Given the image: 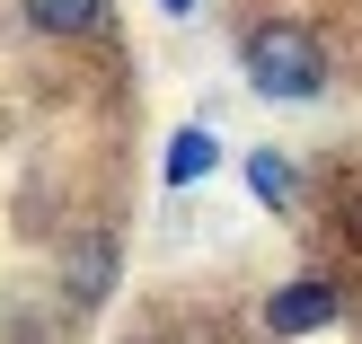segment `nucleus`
<instances>
[{"label": "nucleus", "instance_id": "39448f33", "mask_svg": "<svg viewBox=\"0 0 362 344\" xmlns=\"http://www.w3.org/2000/svg\"><path fill=\"white\" fill-rule=\"evenodd\" d=\"M247 186H257V203H292V168H283V150H257V159H247Z\"/></svg>", "mask_w": 362, "mask_h": 344}, {"label": "nucleus", "instance_id": "0eeeda50", "mask_svg": "<svg viewBox=\"0 0 362 344\" xmlns=\"http://www.w3.org/2000/svg\"><path fill=\"white\" fill-rule=\"evenodd\" d=\"M159 9H168V18H186V9H194V0H159Z\"/></svg>", "mask_w": 362, "mask_h": 344}, {"label": "nucleus", "instance_id": "f257e3e1", "mask_svg": "<svg viewBox=\"0 0 362 344\" xmlns=\"http://www.w3.org/2000/svg\"><path fill=\"white\" fill-rule=\"evenodd\" d=\"M247 80L265 88V97H318L327 88V62H318V35H300V27H257L247 35Z\"/></svg>", "mask_w": 362, "mask_h": 344}, {"label": "nucleus", "instance_id": "7ed1b4c3", "mask_svg": "<svg viewBox=\"0 0 362 344\" xmlns=\"http://www.w3.org/2000/svg\"><path fill=\"white\" fill-rule=\"evenodd\" d=\"M18 9H27L45 35H88V27L106 18V0H18Z\"/></svg>", "mask_w": 362, "mask_h": 344}, {"label": "nucleus", "instance_id": "20e7f679", "mask_svg": "<svg viewBox=\"0 0 362 344\" xmlns=\"http://www.w3.org/2000/svg\"><path fill=\"white\" fill-rule=\"evenodd\" d=\"M106 283H115V247H106V239H80V247H71V300H98Z\"/></svg>", "mask_w": 362, "mask_h": 344}, {"label": "nucleus", "instance_id": "423d86ee", "mask_svg": "<svg viewBox=\"0 0 362 344\" xmlns=\"http://www.w3.org/2000/svg\"><path fill=\"white\" fill-rule=\"evenodd\" d=\"M204 168H212V133H177L168 141V186H194Z\"/></svg>", "mask_w": 362, "mask_h": 344}, {"label": "nucleus", "instance_id": "f03ea898", "mask_svg": "<svg viewBox=\"0 0 362 344\" xmlns=\"http://www.w3.org/2000/svg\"><path fill=\"white\" fill-rule=\"evenodd\" d=\"M327 318H336L327 283H283V292L265 300V327H274V336H310V327H327Z\"/></svg>", "mask_w": 362, "mask_h": 344}]
</instances>
